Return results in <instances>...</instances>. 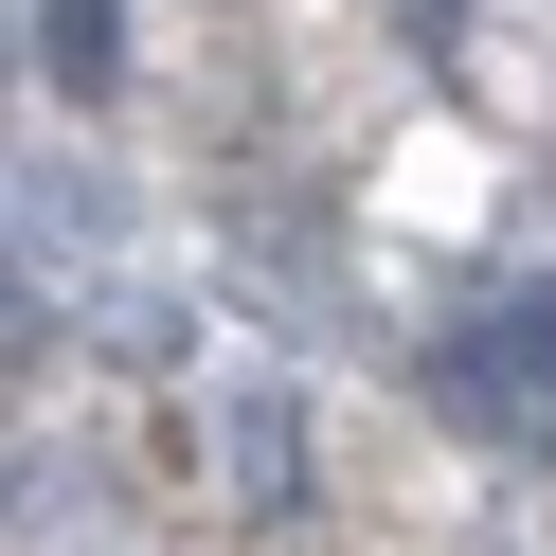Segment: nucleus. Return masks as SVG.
Here are the masks:
<instances>
[{"label":"nucleus","mask_w":556,"mask_h":556,"mask_svg":"<svg viewBox=\"0 0 556 556\" xmlns=\"http://www.w3.org/2000/svg\"><path fill=\"white\" fill-rule=\"evenodd\" d=\"M109 252H126V198H109V162H90V144H37V162H18V341H37L54 305L109 269Z\"/></svg>","instance_id":"nucleus-1"},{"label":"nucleus","mask_w":556,"mask_h":556,"mask_svg":"<svg viewBox=\"0 0 556 556\" xmlns=\"http://www.w3.org/2000/svg\"><path fill=\"white\" fill-rule=\"evenodd\" d=\"M448 413L467 431H503V448H556V288H520V305H484L467 341H448Z\"/></svg>","instance_id":"nucleus-2"},{"label":"nucleus","mask_w":556,"mask_h":556,"mask_svg":"<svg viewBox=\"0 0 556 556\" xmlns=\"http://www.w3.org/2000/svg\"><path fill=\"white\" fill-rule=\"evenodd\" d=\"M216 448H233V503H252V520H288V503H305V413H288V395H233V413H216Z\"/></svg>","instance_id":"nucleus-3"},{"label":"nucleus","mask_w":556,"mask_h":556,"mask_svg":"<svg viewBox=\"0 0 556 556\" xmlns=\"http://www.w3.org/2000/svg\"><path fill=\"white\" fill-rule=\"evenodd\" d=\"M37 37H54V90H109V0H37Z\"/></svg>","instance_id":"nucleus-4"}]
</instances>
